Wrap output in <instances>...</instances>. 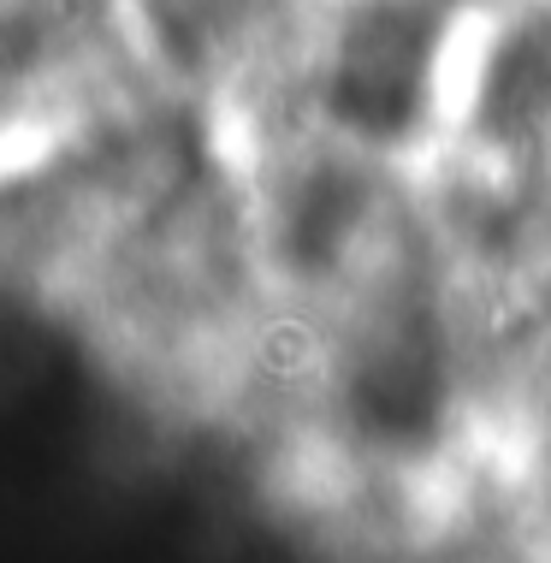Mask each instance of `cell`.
<instances>
[{
	"mask_svg": "<svg viewBox=\"0 0 551 563\" xmlns=\"http://www.w3.org/2000/svg\"><path fill=\"white\" fill-rule=\"evenodd\" d=\"M451 12L445 0H356L332 30L327 119L362 143H404L433 113Z\"/></svg>",
	"mask_w": 551,
	"mask_h": 563,
	"instance_id": "cell-1",
	"label": "cell"
}]
</instances>
